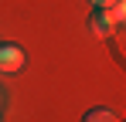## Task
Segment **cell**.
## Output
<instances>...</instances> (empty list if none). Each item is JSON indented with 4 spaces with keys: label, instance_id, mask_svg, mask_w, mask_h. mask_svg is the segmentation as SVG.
Wrapping results in <instances>:
<instances>
[{
    "label": "cell",
    "instance_id": "obj_1",
    "mask_svg": "<svg viewBox=\"0 0 126 122\" xmlns=\"http://www.w3.org/2000/svg\"><path fill=\"white\" fill-rule=\"evenodd\" d=\"M89 31H92L95 37H109V34L116 31V17H112V10L95 7V10H92V17H89Z\"/></svg>",
    "mask_w": 126,
    "mask_h": 122
},
{
    "label": "cell",
    "instance_id": "obj_2",
    "mask_svg": "<svg viewBox=\"0 0 126 122\" xmlns=\"http://www.w3.org/2000/svg\"><path fill=\"white\" fill-rule=\"evenodd\" d=\"M21 68H24V51L17 44H0V71L14 75V71H21Z\"/></svg>",
    "mask_w": 126,
    "mask_h": 122
},
{
    "label": "cell",
    "instance_id": "obj_3",
    "mask_svg": "<svg viewBox=\"0 0 126 122\" xmlns=\"http://www.w3.org/2000/svg\"><path fill=\"white\" fill-rule=\"evenodd\" d=\"M82 122H119V115L109 112V109H89Z\"/></svg>",
    "mask_w": 126,
    "mask_h": 122
},
{
    "label": "cell",
    "instance_id": "obj_4",
    "mask_svg": "<svg viewBox=\"0 0 126 122\" xmlns=\"http://www.w3.org/2000/svg\"><path fill=\"white\" fill-rule=\"evenodd\" d=\"M112 17H116V24H126V0H119L112 7Z\"/></svg>",
    "mask_w": 126,
    "mask_h": 122
},
{
    "label": "cell",
    "instance_id": "obj_5",
    "mask_svg": "<svg viewBox=\"0 0 126 122\" xmlns=\"http://www.w3.org/2000/svg\"><path fill=\"white\" fill-rule=\"evenodd\" d=\"M92 3H95V7H106V10H112V7H116L119 0H92Z\"/></svg>",
    "mask_w": 126,
    "mask_h": 122
},
{
    "label": "cell",
    "instance_id": "obj_6",
    "mask_svg": "<svg viewBox=\"0 0 126 122\" xmlns=\"http://www.w3.org/2000/svg\"><path fill=\"white\" fill-rule=\"evenodd\" d=\"M0 102H3V92H0Z\"/></svg>",
    "mask_w": 126,
    "mask_h": 122
}]
</instances>
